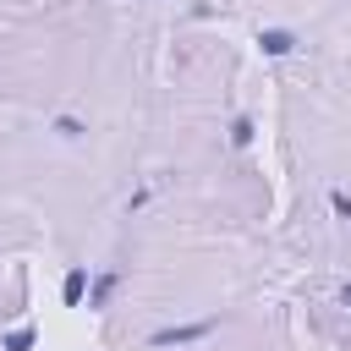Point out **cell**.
I'll return each mask as SVG.
<instances>
[{
    "mask_svg": "<svg viewBox=\"0 0 351 351\" xmlns=\"http://www.w3.org/2000/svg\"><path fill=\"white\" fill-rule=\"evenodd\" d=\"M0 346H5V351H27V346H33V329H11Z\"/></svg>",
    "mask_w": 351,
    "mask_h": 351,
    "instance_id": "277c9868",
    "label": "cell"
},
{
    "mask_svg": "<svg viewBox=\"0 0 351 351\" xmlns=\"http://www.w3.org/2000/svg\"><path fill=\"white\" fill-rule=\"evenodd\" d=\"M329 208H335L340 219H351V192H329Z\"/></svg>",
    "mask_w": 351,
    "mask_h": 351,
    "instance_id": "5b68a950",
    "label": "cell"
},
{
    "mask_svg": "<svg viewBox=\"0 0 351 351\" xmlns=\"http://www.w3.org/2000/svg\"><path fill=\"white\" fill-rule=\"evenodd\" d=\"M82 285H88V274H82V269H71V274H66V285H60V296L77 307V302H82Z\"/></svg>",
    "mask_w": 351,
    "mask_h": 351,
    "instance_id": "3957f363",
    "label": "cell"
},
{
    "mask_svg": "<svg viewBox=\"0 0 351 351\" xmlns=\"http://www.w3.org/2000/svg\"><path fill=\"white\" fill-rule=\"evenodd\" d=\"M258 44H263V55H291V49H296V33H285V27H263Z\"/></svg>",
    "mask_w": 351,
    "mask_h": 351,
    "instance_id": "7a4b0ae2",
    "label": "cell"
},
{
    "mask_svg": "<svg viewBox=\"0 0 351 351\" xmlns=\"http://www.w3.org/2000/svg\"><path fill=\"white\" fill-rule=\"evenodd\" d=\"M340 302H346V307H351V285H346V291H340Z\"/></svg>",
    "mask_w": 351,
    "mask_h": 351,
    "instance_id": "ba28073f",
    "label": "cell"
},
{
    "mask_svg": "<svg viewBox=\"0 0 351 351\" xmlns=\"http://www.w3.org/2000/svg\"><path fill=\"white\" fill-rule=\"evenodd\" d=\"M55 132H60V137H82V126H77L71 115H60V121H55Z\"/></svg>",
    "mask_w": 351,
    "mask_h": 351,
    "instance_id": "8992f818",
    "label": "cell"
},
{
    "mask_svg": "<svg viewBox=\"0 0 351 351\" xmlns=\"http://www.w3.org/2000/svg\"><path fill=\"white\" fill-rule=\"evenodd\" d=\"M230 137H236V143H252V121H247V115H241V121H236V126H230Z\"/></svg>",
    "mask_w": 351,
    "mask_h": 351,
    "instance_id": "52a82bcc",
    "label": "cell"
},
{
    "mask_svg": "<svg viewBox=\"0 0 351 351\" xmlns=\"http://www.w3.org/2000/svg\"><path fill=\"white\" fill-rule=\"evenodd\" d=\"M214 329V318H203V324H181V329H154V346H186V340H203Z\"/></svg>",
    "mask_w": 351,
    "mask_h": 351,
    "instance_id": "6da1fadb",
    "label": "cell"
}]
</instances>
